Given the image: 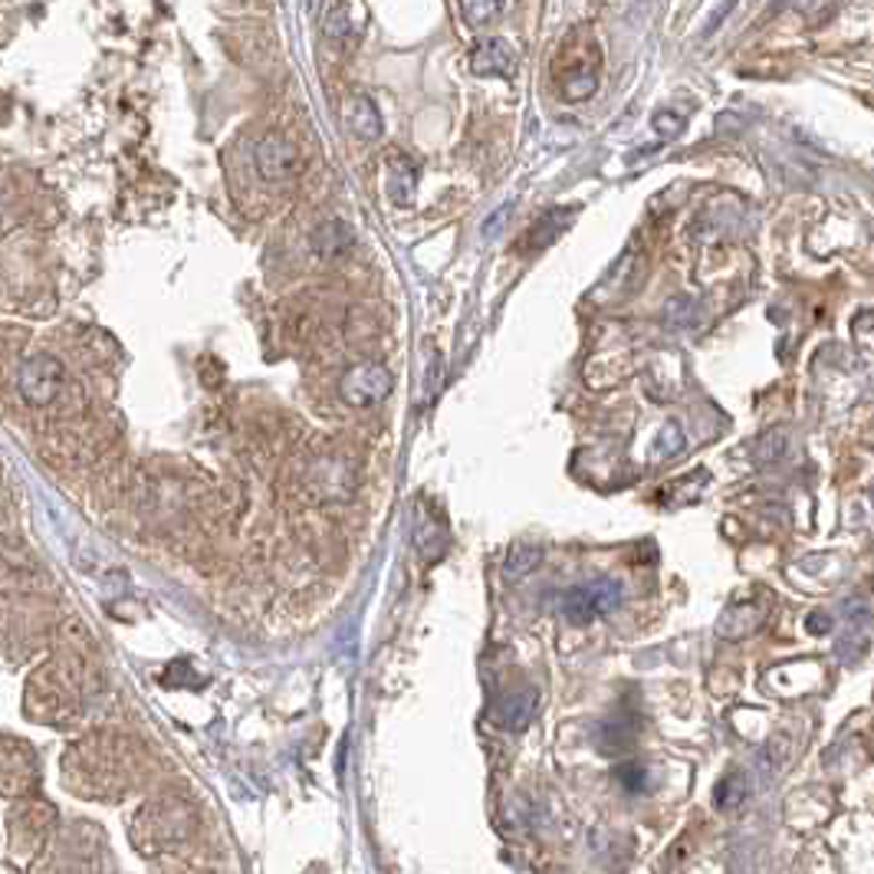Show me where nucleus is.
<instances>
[{"mask_svg": "<svg viewBox=\"0 0 874 874\" xmlns=\"http://www.w3.org/2000/svg\"><path fill=\"white\" fill-rule=\"evenodd\" d=\"M516 66V49L493 36V39H480L473 49H470V69L476 76H509Z\"/></svg>", "mask_w": 874, "mask_h": 874, "instance_id": "7", "label": "nucleus"}, {"mask_svg": "<svg viewBox=\"0 0 874 874\" xmlns=\"http://www.w3.org/2000/svg\"><path fill=\"white\" fill-rule=\"evenodd\" d=\"M391 371L378 361H365V365H355L342 375L338 381V398L348 404V407H375L381 404L388 394H391Z\"/></svg>", "mask_w": 874, "mask_h": 874, "instance_id": "4", "label": "nucleus"}, {"mask_svg": "<svg viewBox=\"0 0 874 874\" xmlns=\"http://www.w3.org/2000/svg\"><path fill=\"white\" fill-rule=\"evenodd\" d=\"M572 217H575L572 207H562V210H549V214H542V217L532 223V230H529V246H545V243H552V240L568 227Z\"/></svg>", "mask_w": 874, "mask_h": 874, "instance_id": "12", "label": "nucleus"}, {"mask_svg": "<svg viewBox=\"0 0 874 874\" xmlns=\"http://www.w3.org/2000/svg\"><path fill=\"white\" fill-rule=\"evenodd\" d=\"M595 89H598V76H595V69H585V72L572 76V79L562 85V95L572 99V102H582V99H588Z\"/></svg>", "mask_w": 874, "mask_h": 874, "instance_id": "17", "label": "nucleus"}, {"mask_svg": "<svg viewBox=\"0 0 874 874\" xmlns=\"http://www.w3.org/2000/svg\"><path fill=\"white\" fill-rule=\"evenodd\" d=\"M746 798V779L743 775H723L720 782H716V789H713V802L720 805V808H733V805H739Z\"/></svg>", "mask_w": 874, "mask_h": 874, "instance_id": "15", "label": "nucleus"}, {"mask_svg": "<svg viewBox=\"0 0 874 874\" xmlns=\"http://www.w3.org/2000/svg\"><path fill=\"white\" fill-rule=\"evenodd\" d=\"M624 598V588L621 582L614 578H591L585 585H572L568 591H562V614L568 621H591V618H601V614H611Z\"/></svg>", "mask_w": 874, "mask_h": 874, "instance_id": "2", "label": "nucleus"}, {"mask_svg": "<svg viewBox=\"0 0 874 874\" xmlns=\"http://www.w3.org/2000/svg\"><path fill=\"white\" fill-rule=\"evenodd\" d=\"M536 706H539V697L536 690H516L509 697L499 700L496 706V723L503 729H526L536 716Z\"/></svg>", "mask_w": 874, "mask_h": 874, "instance_id": "9", "label": "nucleus"}, {"mask_svg": "<svg viewBox=\"0 0 874 874\" xmlns=\"http://www.w3.org/2000/svg\"><path fill=\"white\" fill-rule=\"evenodd\" d=\"M345 125L355 138L361 141H375L381 138V112L375 108V102L365 95V92H355L345 99Z\"/></svg>", "mask_w": 874, "mask_h": 874, "instance_id": "8", "label": "nucleus"}, {"mask_svg": "<svg viewBox=\"0 0 874 874\" xmlns=\"http://www.w3.org/2000/svg\"><path fill=\"white\" fill-rule=\"evenodd\" d=\"M62 381H66V368L56 355H30L16 375L20 398L33 407H49L56 394L62 391Z\"/></svg>", "mask_w": 874, "mask_h": 874, "instance_id": "3", "label": "nucleus"}, {"mask_svg": "<svg viewBox=\"0 0 874 874\" xmlns=\"http://www.w3.org/2000/svg\"><path fill=\"white\" fill-rule=\"evenodd\" d=\"M654 128L660 131V135H677L680 128H683V118H677V115H670V112H657L654 115Z\"/></svg>", "mask_w": 874, "mask_h": 874, "instance_id": "21", "label": "nucleus"}, {"mask_svg": "<svg viewBox=\"0 0 874 874\" xmlns=\"http://www.w3.org/2000/svg\"><path fill=\"white\" fill-rule=\"evenodd\" d=\"M828 628H831L828 614H818V611H815V614L808 618V631H812V634H825Z\"/></svg>", "mask_w": 874, "mask_h": 874, "instance_id": "22", "label": "nucleus"}, {"mask_svg": "<svg viewBox=\"0 0 874 874\" xmlns=\"http://www.w3.org/2000/svg\"><path fill=\"white\" fill-rule=\"evenodd\" d=\"M184 805L177 798H158L148 802L138 818H135V835H151V841L145 844V851H161V848H174L187 838V821H184Z\"/></svg>", "mask_w": 874, "mask_h": 874, "instance_id": "1", "label": "nucleus"}, {"mask_svg": "<svg viewBox=\"0 0 874 874\" xmlns=\"http://www.w3.org/2000/svg\"><path fill=\"white\" fill-rule=\"evenodd\" d=\"M503 3L499 0H460V13H463V23L470 30H480V26H490L496 16H499Z\"/></svg>", "mask_w": 874, "mask_h": 874, "instance_id": "14", "label": "nucleus"}, {"mask_svg": "<svg viewBox=\"0 0 874 874\" xmlns=\"http://www.w3.org/2000/svg\"><path fill=\"white\" fill-rule=\"evenodd\" d=\"M631 729L624 726V720H608V723H601V729H598V746L605 749V752H618V749H624L628 743H631Z\"/></svg>", "mask_w": 874, "mask_h": 874, "instance_id": "16", "label": "nucleus"}, {"mask_svg": "<svg viewBox=\"0 0 874 874\" xmlns=\"http://www.w3.org/2000/svg\"><path fill=\"white\" fill-rule=\"evenodd\" d=\"M388 168H391V181H388V184H391V187H388L391 197H394L398 204H407V200H411V191H414V184H417V171H414V164H411L407 158L398 154Z\"/></svg>", "mask_w": 874, "mask_h": 874, "instance_id": "13", "label": "nucleus"}, {"mask_svg": "<svg viewBox=\"0 0 874 874\" xmlns=\"http://www.w3.org/2000/svg\"><path fill=\"white\" fill-rule=\"evenodd\" d=\"M683 447V434H680V427L677 424H667L664 430H660V437H657V450L660 453H677Z\"/></svg>", "mask_w": 874, "mask_h": 874, "instance_id": "19", "label": "nucleus"}, {"mask_svg": "<svg viewBox=\"0 0 874 874\" xmlns=\"http://www.w3.org/2000/svg\"><path fill=\"white\" fill-rule=\"evenodd\" d=\"M253 161H256L260 177H266V181H289L302 168L299 148L279 131H269L266 138H260V145L253 151Z\"/></svg>", "mask_w": 874, "mask_h": 874, "instance_id": "5", "label": "nucleus"}, {"mask_svg": "<svg viewBox=\"0 0 874 874\" xmlns=\"http://www.w3.org/2000/svg\"><path fill=\"white\" fill-rule=\"evenodd\" d=\"M545 559V549L536 545V542H519L506 552V562H503V575L506 578H522L529 572H536Z\"/></svg>", "mask_w": 874, "mask_h": 874, "instance_id": "10", "label": "nucleus"}, {"mask_svg": "<svg viewBox=\"0 0 874 874\" xmlns=\"http://www.w3.org/2000/svg\"><path fill=\"white\" fill-rule=\"evenodd\" d=\"M352 240H355V237H352V230H348L342 220H325V223L315 227V233H312V246H315L319 256H335V253L348 250Z\"/></svg>", "mask_w": 874, "mask_h": 874, "instance_id": "11", "label": "nucleus"}, {"mask_svg": "<svg viewBox=\"0 0 874 874\" xmlns=\"http://www.w3.org/2000/svg\"><path fill=\"white\" fill-rule=\"evenodd\" d=\"M312 486L322 499H348L355 493V473L338 457H322L312 467Z\"/></svg>", "mask_w": 874, "mask_h": 874, "instance_id": "6", "label": "nucleus"}, {"mask_svg": "<svg viewBox=\"0 0 874 874\" xmlns=\"http://www.w3.org/2000/svg\"><path fill=\"white\" fill-rule=\"evenodd\" d=\"M782 447H785L782 434H766V437L756 444V450H759V460H775V457L782 453Z\"/></svg>", "mask_w": 874, "mask_h": 874, "instance_id": "20", "label": "nucleus"}, {"mask_svg": "<svg viewBox=\"0 0 874 874\" xmlns=\"http://www.w3.org/2000/svg\"><path fill=\"white\" fill-rule=\"evenodd\" d=\"M614 775H618V782H621L628 792H644V789H647V769H644L641 762H624V766L614 769Z\"/></svg>", "mask_w": 874, "mask_h": 874, "instance_id": "18", "label": "nucleus"}]
</instances>
